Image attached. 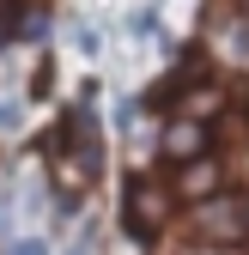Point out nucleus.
I'll list each match as a JSON object with an SVG mask.
<instances>
[{
    "mask_svg": "<svg viewBox=\"0 0 249 255\" xmlns=\"http://www.w3.org/2000/svg\"><path fill=\"white\" fill-rule=\"evenodd\" d=\"M12 128H24V104L18 98H0V134H12Z\"/></svg>",
    "mask_w": 249,
    "mask_h": 255,
    "instance_id": "9",
    "label": "nucleus"
},
{
    "mask_svg": "<svg viewBox=\"0 0 249 255\" xmlns=\"http://www.w3.org/2000/svg\"><path fill=\"white\" fill-rule=\"evenodd\" d=\"M243 67H249V49H243Z\"/></svg>",
    "mask_w": 249,
    "mask_h": 255,
    "instance_id": "12",
    "label": "nucleus"
},
{
    "mask_svg": "<svg viewBox=\"0 0 249 255\" xmlns=\"http://www.w3.org/2000/svg\"><path fill=\"white\" fill-rule=\"evenodd\" d=\"M201 152H213V128H207V122L170 116V122L158 128V158H164V164H182V158H201Z\"/></svg>",
    "mask_w": 249,
    "mask_h": 255,
    "instance_id": "4",
    "label": "nucleus"
},
{
    "mask_svg": "<svg viewBox=\"0 0 249 255\" xmlns=\"http://www.w3.org/2000/svg\"><path fill=\"white\" fill-rule=\"evenodd\" d=\"M128 37H140V43H146V37H158V6H152V0L128 12Z\"/></svg>",
    "mask_w": 249,
    "mask_h": 255,
    "instance_id": "7",
    "label": "nucleus"
},
{
    "mask_svg": "<svg viewBox=\"0 0 249 255\" xmlns=\"http://www.w3.org/2000/svg\"><path fill=\"white\" fill-rule=\"evenodd\" d=\"M225 188V164H219V152H201V158H182V164H170V195L176 201H207V195H219Z\"/></svg>",
    "mask_w": 249,
    "mask_h": 255,
    "instance_id": "3",
    "label": "nucleus"
},
{
    "mask_svg": "<svg viewBox=\"0 0 249 255\" xmlns=\"http://www.w3.org/2000/svg\"><path fill=\"white\" fill-rule=\"evenodd\" d=\"M152 255H231V249H219V243H201V237H189V231H182V237H164Z\"/></svg>",
    "mask_w": 249,
    "mask_h": 255,
    "instance_id": "6",
    "label": "nucleus"
},
{
    "mask_svg": "<svg viewBox=\"0 0 249 255\" xmlns=\"http://www.w3.org/2000/svg\"><path fill=\"white\" fill-rule=\"evenodd\" d=\"M122 213H128V231L134 237H158L170 225V213H176V195H170V182L164 176H128V188H122Z\"/></svg>",
    "mask_w": 249,
    "mask_h": 255,
    "instance_id": "2",
    "label": "nucleus"
},
{
    "mask_svg": "<svg viewBox=\"0 0 249 255\" xmlns=\"http://www.w3.org/2000/svg\"><path fill=\"white\" fill-rule=\"evenodd\" d=\"M73 43H79L85 55H98V30H91V24H73Z\"/></svg>",
    "mask_w": 249,
    "mask_h": 255,
    "instance_id": "11",
    "label": "nucleus"
},
{
    "mask_svg": "<svg viewBox=\"0 0 249 255\" xmlns=\"http://www.w3.org/2000/svg\"><path fill=\"white\" fill-rule=\"evenodd\" d=\"M18 18H24V24H12V30H18L24 43H43V37H49V12H43V6H30V12H18Z\"/></svg>",
    "mask_w": 249,
    "mask_h": 255,
    "instance_id": "8",
    "label": "nucleus"
},
{
    "mask_svg": "<svg viewBox=\"0 0 249 255\" xmlns=\"http://www.w3.org/2000/svg\"><path fill=\"white\" fill-rule=\"evenodd\" d=\"M182 231L201 237V243H219V249H243L249 243V195L243 188H219V195L195 201Z\"/></svg>",
    "mask_w": 249,
    "mask_h": 255,
    "instance_id": "1",
    "label": "nucleus"
},
{
    "mask_svg": "<svg viewBox=\"0 0 249 255\" xmlns=\"http://www.w3.org/2000/svg\"><path fill=\"white\" fill-rule=\"evenodd\" d=\"M6 255H49V237H12Z\"/></svg>",
    "mask_w": 249,
    "mask_h": 255,
    "instance_id": "10",
    "label": "nucleus"
},
{
    "mask_svg": "<svg viewBox=\"0 0 249 255\" xmlns=\"http://www.w3.org/2000/svg\"><path fill=\"white\" fill-rule=\"evenodd\" d=\"M225 104H231V98H225V85L207 73V79H189V85H182L176 98H170V116H189V122H213V116H219Z\"/></svg>",
    "mask_w": 249,
    "mask_h": 255,
    "instance_id": "5",
    "label": "nucleus"
}]
</instances>
